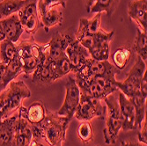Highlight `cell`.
<instances>
[{"mask_svg": "<svg viewBox=\"0 0 147 146\" xmlns=\"http://www.w3.org/2000/svg\"><path fill=\"white\" fill-rule=\"evenodd\" d=\"M97 146H99V145H97Z\"/></svg>", "mask_w": 147, "mask_h": 146, "instance_id": "ee69618b", "label": "cell"}, {"mask_svg": "<svg viewBox=\"0 0 147 146\" xmlns=\"http://www.w3.org/2000/svg\"><path fill=\"white\" fill-rule=\"evenodd\" d=\"M3 1V0H0V2H2Z\"/></svg>", "mask_w": 147, "mask_h": 146, "instance_id": "7bdbcfd3", "label": "cell"}, {"mask_svg": "<svg viewBox=\"0 0 147 146\" xmlns=\"http://www.w3.org/2000/svg\"><path fill=\"white\" fill-rule=\"evenodd\" d=\"M24 4L25 0H3L0 2V20L17 13Z\"/></svg>", "mask_w": 147, "mask_h": 146, "instance_id": "7402d4cb", "label": "cell"}, {"mask_svg": "<svg viewBox=\"0 0 147 146\" xmlns=\"http://www.w3.org/2000/svg\"><path fill=\"white\" fill-rule=\"evenodd\" d=\"M77 134L78 138L81 140L84 143H88L93 139V131L92 127L90 122H81L79 124Z\"/></svg>", "mask_w": 147, "mask_h": 146, "instance_id": "f546056e", "label": "cell"}, {"mask_svg": "<svg viewBox=\"0 0 147 146\" xmlns=\"http://www.w3.org/2000/svg\"><path fill=\"white\" fill-rule=\"evenodd\" d=\"M32 83L38 86H47L54 83L49 66L48 43L42 44V50L41 57H40V63L34 71L33 72Z\"/></svg>", "mask_w": 147, "mask_h": 146, "instance_id": "8fae6325", "label": "cell"}, {"mask_svg": "<svg viewBox=\"0 0 147 146\" xmlns=\"http://www.w3.org/2000/svg\"><path fill=\"white\" fill-rule=\"evenodd\" d=\"M70 122L67 117L46 109L43 121L37 125H31L33 138H42L49 146H63Z\"/></svg>", "mask_w": 147, "mask_h": 146, "instance_id": "6da1fadb", "label": "cell"}, {"mask_svg": "<svg viewBox=\"0 0 147 146\" xmlns=\"http://www.w3.org/2000/svg\"><path fill=\"white\" fill-rule=\"evenodd\" d=\"M17 117L18 113L5 119L0 123V146H12Z\"/></svg>", "mask_w": 147, "mask_h": 146, "instance_id": "ffe728a7", "label": "cell"}, {"mask_svg": "<svg viewBox=\"0 0 147 146\" xmlns=\"http://www.w3.org/2000/svg\"><path fill=\"white\" fill-rule=\"evenodd\" d=\"M135 107L136 110V128L138 129L142 122L146 118V99L144 98L140 92L129 99Z\"/></svg>", "mask_w": 147, "mask_h": 146, "instance_id": "cb8c5ba5", "label": "cell"}, {"mask_svg": "<svg viewBox=\"0 0 147 146\" xmlns=\"http://www.w3.org/2000/svg\"><path fill=\"white\" fill-rule=\"evenodd\" d=\"M6 64L0 62V94L6 88L5 84V72Z\"/></svg>", "mask_w": 147, "mask_h": 146, "instance_id": "e575fe53", "label": "cell"}, {"mask_svg": "<svg viewBox=\"0 0 147 146\" xmlns=\"http://www.w3.org/2000/svg\"><path fill=\"white\" fill-rule=\"evenodd\" d=\"M5 39H6V37H5L4 28H3V25L1 23V20H0V42H3L4 40H5Z\"/></svg>", "mask_w": 147, "mask_h": 146, "instance_id": "74e56055", "label": "cell"}, {"mask_svg": "<svg viewBox=\"0 0 147 146\" xmlns=\"http://www.w3.org/2000/svg\"><path fill=\"white\" fill-rule=\"evenodd\" d=\"M1 122H2V121H1V120H0V123H1Z\"/></svg>", "mask_w": 147, "mask_h": 146, "instance_id": "b9f144b4", "label": "cell"}, {"mask_svg": "<svg viewBox=\"0 0 147 146\" xmlns=\"http://www.w3.org/2000/svg\"><path fill=\"white\" fill-rule=\"evenodd\" d=\"M74 117L80 122H90L93 118L104 119L105 108L101 100L80 94V100L75 111Z\"/></svg>", "mask_w": 147, "mask_h": 146, "instance_id": "52a82bcc", "label": "cell"}, {"mask_svg": "<svg viewBox=\"0 0 147 146\" xmlns=\"http://www.w3.org/2000/svg\"><path fill=\"white\" fill-rule=\"evenodd\" d=\"M1 23L3 25L6 39L13 43H16L24 32L18 14L14 13L6 19L1 20Z\"/></svg>", "mask_w": 147, "mask_h": 146, "instance_id": "e0dca14e", "label": "cell"}, {"mask_svg": "<svg viewBox=\"0 0 147 146\" xmlns=\"http://www.w3.org/2000/svg\"><path fill=\"white\" fill-rule=\"evenodd\" d=\"M146 71V63L138 56L125 80L123 82L116 80L115 85L117 89L121 91L128 99L134 97L139 94L140 81Z\"/></svg>", "mask_w": 147, "mask_h": 146, "instance_id": "8992f818", "label": "cell"}, {"mask_svg": "<svg viewBox=\"0 0 147 146\" xmlns=\"http://www.w3.org/2000/svg\"><path fill=\"white\" fill-rule=\"evenodd\" d=\"M147 122H146V118L142 122L140 128L138 129V142L142 144H145L147 143Z\"/></svg>", "mask_w": 147, "mask_h": 146, "instance_id": "d6a6232c", "label": "cell"}, {"mask_svg": "<svg viewBox=\"0 0 147 146\" xmlns=\"http://www.w3.org/2000/svg\"><path fill=\"white\" fill-rule=\"evenodd\" d=\"M131 57V51L127 47L118 48L112 55V60L117 70L124 69Z\"/></svg>", "mask_w": 147, "mask_h": 146, "instance_id": "484cf974", "label": "cell"}, {"mask_svg": "<svg viewBox=\"0 0 147 146\" xmlns=\"http://www.w3.org/2000/svg\"><path fill=\"white\" fill-rule=\"evenodd\" d=\"M30 96L31 92L23 81H11L0 94V120L18 113L23 100Z\"/></svg>", "mask_w": 147, "mask_h": 146, "instance_id": "7a4b0ae2", "label": "cell"}, {"mask_svg": "<svg viewBox=\"0 0 147 146\" xmlns=\"http://www.w3.org/2000/svg\"><path fill=\"white\" fill-rule=\"evenodd\" d=\"M32 139L33 132L31 124L18 112L12 146H29Z\"/></svg>", "mask_w": 147, "mask_h": 146, "instance_id": "5bb4252c", "label": "cell"}, {"mask_svg": "<svg viewBox=\"0 0 147 146\" xmlns=\"http://www.w3.org/2000/svg\"><path fill=\"white\" fill-rule=\"evenodd\" d=\"M39 146H43V145H42V144H40V143H39Z\"/></svg>", "mask_w": 147, "mask_h": 146, "instance_id": "60d3db41", "label": "cell"}, {"mask_svg": "<svg viewBox=\"0 0 147 146\" xmlns=\"http://www.w3.org/2000/svg\"><path fill=\"white\" fill-rule=\"evenodd\" d=\"M128 14L138 28L147 33V0H133L129 3Z\"/></svg>", "mask_w": 147, "mask_h": 146, "instance_id": "2e32d148", "label": "cell"}, {"mask_svg": "<svg viewBox=\"0 0 147 146\" xmlns=\"http://www.w3.org/2000/svg\"><path fill=\"white\" fill-rule=\"evenodd\" d=\"M18 57V50L15 43L8 39L0 42V62L8 64L11 60Z\"/></svg>", "mask_w": 147, "mask_h": 146, "instance_id": "603a6c76", "label": "cell"}, {"mask_svg": "<svg viewBox=\"0 0 147 146\" xmlns=\"http://www.w3.org/2000/svg\"><path fill=\"white\" fill-rule=\"evenodd\" d=\"M18 112L25 117L31 125L41 123L46 115V108L42 101L34 102L28 108L21 106Z\"/></svg>", "mask_w": 147, "mask_h": 146, "instance_id": "ac0fdd59", "label": "cell"}, {"mask_svg": "<svg viewBox=\"0 0 147 146\" xmlns=\"http://www.w3.org/2000/svg\"><path fill=\"white\" fill-rule=\"evenodd\" d=\"M29 146H39V143H38V142H37L36 139L33 138L32 141H31V143H30V144H29Z\"/></svg>", "mask_w": 147, "mask_h": 146, "instance_id": "f35d334b", "label": "cell"}, {"mask_svg": "<svg viewBox=\"0 0 147 146\" xmlns=\"http://www.w3.org/2000/svg\"><path fill=\"white\" fill-rule=\"evenodd\" d=\"M139 143L138 142H134V141H122L121 142V146H138Z\"/></svg>", "mask_w": 147, "mask_h": 146, "instance_id": "8d00e7d4", "label": "cell"}, {"mask_svg": "<svg viewBox=\"0 0 147 146\" xmlns=\"http://www.w3.org/2000/svg\"><path fill=\"white\" fill-rule=\"evenodd\" d=\"M67 0H37V9L38 11H44L47 9L55 8L57 6L66 7Z\"/></svg>", "mask_w": 147, "mask_h": 146, "instance_id": "4dcf8cb0", "label": "cell"}, {"mask_svg": "<svg viewBox=\"0 0 147 146\" xmlns=\"http://www.w3.org/2000/svg\"><path fill=\"white\" fill-rule=\"evenodd\" d=\"M17 46L18 56L22 65V71L25 77H28L33 74L40 63L42 44L37 43L34 39L22 41Z\"/></svg>", "mask_w": 147, "mask_h": 146, "instance_id": "5b68a950", "label": "cell"}, {"mask_svg": "<svg viewBox=\"0 0 147 146\" xmlns=\"http://www.w3.org/2000/svg\"><path fill=\"white\" fill-rule=\"evenodd\" d=\"M105 108V128L103 137L106 144H115L120 130L123 126V118L120 111L116 97L112 94L104 100Z\"/></svg>", "mask_w": 147, "mask_h": 146, "instance_id": "277c9868", "label": "cell"}, {"mask_svg": "<svg viewBox=\"0 0 147 146\" xmlns=\"http://www.w3.org/2000/svg\"><path fill=\"white\" fill-rule=\"evenodd\" d=\"M65 55L67 56L71 65V72L75 73L85 62L91 57L88 50L80 44L77 40H73L72 42L66 48Z\"/></svg>", "mask_w": 147, "mask_h": 146, "instance_id": "9a60e30c", "label": "cell"}, {"mask_svg": "<svg viewBox=\"0 0 147 146\" xmlns=\"http://www.w3.org/2000/svg\"><path fill=\"white\" fill-rule=\"evenodd\" d=\"M84 1V5H85V8L86 10V12H90L92 7L94 5V4L97 2V0H83Z\"/></svg>", "mask_w": 147, "mask_h": 146, "instance_id": "d590c367", "label": "cell"}, {"mask_svg": "<svg viewBox=\"0 0 147 146\" xmlns=\"http://www.w3.org/2000/svg\"><path fill=\"white\" fill-rule=\"evenodd\" d=\"M38 15L40 24H42V26L47 33L53 26L62 25L63 20V11L56 8L38 11Z\"/></svg>", "mask_w": 147, "mask_h": 146, "instance_id": "d6986e66", "label": "cell"}, {"mask_svg": "<svg viewBox=\"0 0 147 146\" xmlns=\"http://www.w3.org/2000/svg\"><path fill=\"white\" fill-rule=\"evenodd\" d=\"M110 42H102L93 46L88 52L91 58L96 61H107L110 54Z\"/></svg>", "mask_w": 147, "mask_h": 146, "instance_id": "4316f807", "label": "cell"}, {"mask_svg": "<svg viewBox=\"0 0 147 146\" xmlns=\"http://www.w3.org/2000/svg\"><path fill=\"white\" fill-rule=\"evenodd\" d=\"M120 0H97L90 11L92 13L106 12L108 17H111L118 7Z\"/></svg>", "mask_w": 147, "mask_h": 146, "instance_id": "d4e9b609", "label": "cell"}, {"mask_svg": "<svg viewBox=\"0 0 147 146\" xmlns=\"http://www.w3.org/2000/svg\"><path fill=\"white\" fill-rule=\"evenodd\" d=\"M115 68L108 60L96 61L89 57L74 74L75 80H90L93 77L101 76Z\"/></svg>", "mask_w": 147, "mask_h": 146, "instance_id": "30bf717a", "label": "cell"}, {"mask_svg": "<svg viewBox=\"0 0 147 146\" xmlns=\"http://www.w3.org/2000/svg\"><path fill=\"white\" fill-rule=\"evenodd\" d=\"M116 73L117 69L114 68L104 75L93 77L90 80L75 81L80 90V94L103 100L106 97L114 94L118 90L115 85Z\"/></svg>", "mask_w": 147, "mask_h": 146, "instance_id": "3957f363", "label": "cell"}, {"mask_svg": "<svg viewBox=\"0 0 147 146\" xmlns=\"http://www.w3.org/2000/svg\"><path fill=\"white\" fill-rule=\"evenodd\" d=\"M49 66L54 82L71 72V65L66 55L57 61L49 57Z\"/></svg>", "mask_w": 147, "mask_h": 146, "instance_id": "44dd1931", "label": "cell"}, {"mask_svg": "<svg viewBox=\"0 0 147 146\" xmlns=\"http://www.w3.org/2000/svg\"><path fill=\"white\" fill-rule=\"evenodd\" d=\"M118 104L123 118L122 129L125 132L137 129L135 107L132 101L128 99L122 92H120L118 96Z\"/></svg>", "mask_w": 147, "mask_h": 146, "instance_id": "7c38bea8", "label": "cell"}, {"mask_svg": "<svg viewBox=\"0 0 147 146\" xmlns=\"http://www.w3.org/2000/svg\"><path fill=\"white\" fill-rule=\"evenodd\" d=\"M139 92L144 98L147 99V71L144 72L141 81H140Z\"/></svg>", "mask_w": 147, "mask_h": 146, "instance_id": "836d02e7", "label": "cell"}, {"mask_svg": "<svg viewBox=\"0 0 147 146\" xmlns=\"http://www.w3.org/2000/svg\"><path fill=\"white\" fill-rule=\"evenodd\" d=\"M138 146H144V144H142V143H139V144H138Z\"/></svg>", "mask_w": 147, "mask_h": 146, "instance_id": "ab89813d", "label": "cell"}, {"mask_svg": "<svg viewBox=\"0 0 147 146\" xmlns=\"http://www.w3.org/2000/svg\"><path fill=\"white\" fill-rule=\"evenodd\" d=\"M134 48L138 56L146 63L147 61V33L138 28L134 42Z\"/></svg>", "mask_w": 147, "mask_h": 146, "instance_id": "f1b7e54d", "label": "cell"}, {"mask_svg": "<svg viewBox=\"0 0 147 146\" xmlns=\"http://www.w3.org/2000/svg\"><path fill=\"white\" fill-rule=\"evenodd\" d=\"M80 100V90L72 76L68 77L65 84V97L61 108L57 112L58 115L67 117L70 121L74 117L75 111Z\"/></svg>", "mask_w": 147, "mask_h": 146, "instance_id": "ba28073f", "label": "cell"}, {"mask_svg": "<svg viewBox=\"0 0 147 146\" xmlns=\"http://www.w3.org/2000/svg\"><path fill=\"white\" fill-rule=\"evenodd\" d=\"M73 39L65 33H57L48 42V57L51 60H58L65 55L66 48L72 42Z\"/></svg>", "mask_w": 147, "mask_h": 146, "instance_id": "4fadbf2b", "label": "cell"}, {"mask_svg": "<svg viewBox=\"0 0 147 146\" xmlns=\"http://www.w3.org/2000/svg\"><path fill=\"white\" fill-rule=\"evenodd\" d=\"M22 65L20 63V60L19 58V56L15 57L13 60H11L8 64H6L5 72V84L7 86L11 81H13L16 77L22 74Z\"/></svg>", "mask_w": 147, "mask_h": 146, "instance_id": "83f0119b", "label": "cell"}, {"mask_svg": "<svg viewBox=\"0 0 147 146\" xmlns=\"http://www.w3.org/2000/svg\"><path fill=\"white\" fill-rule=\"evenodd\" d=\"M17 14L24 31L34 36L40 26L37 0H25L24 5L17 12Z\"/></svg>", "mask_w": 147, "mask_h": 146, "instance_id": "9c48e42d", "label": "cell"}, {"mask_svg": "<svg viewBox=\"0 0 147 146\" xmlns=\"http://www.w3.org/2000/svg\"><path fill=\"white\" fill-rule=\"evenodd\" d=\"M101 14H102V12H98L92 19L88 20L87 26H88V30L90 34H96L101 29L100 28Z\"/></svg>", "mask_w": 147, "mask_h": 146, "instance_id": "1f68e13d", "label": "cell"}]
</instances>
